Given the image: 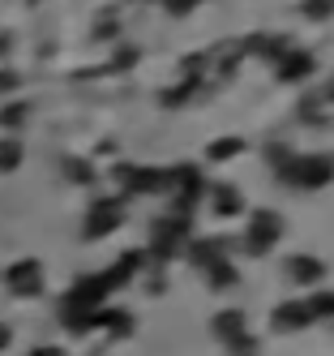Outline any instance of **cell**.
Here are the masks:
<instances>
[{"instance_id": "obj_19", "label": "cell", "mask_w": 334, "mask_h": 356, "mask_svg": "<svg viewBox=\"0 0 334 356\" xmlns=\"http://www.w3.org/2000/svg\"><path fill=\"white\" fill-rule=\"evenodd\" d=\"M322 104H334V78L326 82V90H322Z\"/></svg>"}, {"instance_id": "obj_8", "label": "cell", "mask_w": 334, "mask_h": 356, "mask_svg": "<svg viewBox=\"0 0 334 356\" xmlns=\"http://www.w3.org/2000/svg\"><path fill=\"white\" fill-rule=\"evenodd\" d=\"M120 219H124V207H120V202H94V207H90V219H86V236H108Z\"/></svg>"}, {"instance_id": "obj_2", "label": "cell", "mask_w": 334, "mask_h": 356, "mask_svg": "<svg viewBox=\"0 0 334 356\" xmlns=\"http://www.w3.org/2000/svg\"><path fill=\"white\" fill-rule=\"evenodd\" d=\"M283 215L278 211H270V207H257L253 215H249V232H244V249L253 253V258H266V253L283 241Z\"/></svg>"}, {"instance_id": "obj_11", "label": "cell", "mask_w": 334, "mask_h": 356, "mask_svg": "<svg viewBox=\"0 0 334 356\" xmlns=\"http://www.w3.org/2000/svg\"><path fill=\"white\" fill-rule=\"evenodd\" d=\"M210 207H215L219 219H236V215L244 211V197H240L236 185H215V189H210Z\"/></svg>"}, {"instance_id": "obj_20", "label": "cell", "mask_w": 334, "mask_h": 356, "mask_svg": "<svg viewBox=\"0 0 334 356\" xmlns=\"http://www.w3.org/2000/svg\"><path fill=\"white\" fill-rule=\"evenodd\" d=\"M31 356H65V352H60V348H35Z\"/></svg>"}, {"instance_id": "obj_16", "label": "cell", "mask_w": 334, "mask_h": 356, "mask_svg": "<svg viewBox=\"0 0 334 356\" xmlns=\"http://www.w3.org/2000/svg\"><path fill=\"white\" fill-rule=\"evenodd\" d=\"M300 13H304V17H313V22H322V17H330V13H334V0H304Z\"/></svg>"}, {"instance_id": "obj_14", "label": "cell", "mask_w": 334, "mask_h": 356, "mask_svg": "<svg viewBox=\"0 0 334 356\" xmlns=\"http://www.w3.org/2000/svg\"><path fill=\"white\" fill-rule=\"evenodd\" d=\"M227 352L231 356H257V352H262V343H257V335L249 330V335H240L236 343H227Z\"/></svg>"}, {"instance_id": "obj_17", "label": "cell", "mask_w": 334, "mask_h": 356, "mask_svg": "<svg viewBox=\"0 0 334 356\" xmlns=\"http://www.w3.org/2000/svg\"><path fill=\"white\" fill-rule=\"evenodd\" d=\"M197 5H201V0H163V9H167V13H176V17H185V13H189V9H197Z\"/></svg>"}, {"instance_id": "obj_9", "label": "cell", "mask_w": 334, "mask_h": 356, "mask_svg": "<svg viewBox=\"0 0 334 356\" xmlns=\"http://www.w3.org/2000/svg\"><path fill=\"white\" fill-rule=\"evenodd\" d=\"M9 288L17 292V296H31V292H39L43 288V266L39 262H17V266H9Z\"/></svg>"}, {"instance_id": "obj_3", "label": "cell", "mask_w": 334, "mask_h": 356, "mask_svg": "<svg viewBox=\"0 0 334 356\" xmlns=\"http://www.w3.org/2000/svg\"><path fill=\"white\" fill-rule=\"evenodd\" d=\"M189 241H193V227H189L185 215H167L150 227V253L154 258H172V253L189 249Z\"/></svg>"}, {"instance_id": "obj_5", "label": "cell", "mask_w": 334, "mask_h": 356, "mask_svg": "<svg viewBox=\"0 0 334 356\" xmlns=\"http://www.w3.org/2000/svg\"><path fill=\"white\" fill-rule=\"evenodd\" d=\"M313 69H317V60L308 56V52L287 47V52L274 60V78H278V82H304V78H313Z\"/></svg>"}, {"instance_id": "obj_18", "label": "cell", "mask_w": 334, "mask_h": 356, "mask_svg": "<svg viewBox=\"0 0 334 356\" xmlns=\"http://www.w3.org/2000/svg\"><path fill=\"white\" fill-rule=\"evenodd\" d=\"M69 176L73 181H90V168H82V159H69Z\"/></svg>"}, {"instance_id": "obj_21", "label": "cell", "mask_w": 334, "mask_h": 356, "mask_svg": "<svg viewBox=\"0 0 334 356\" xmlns=\"http://www.w3.org/2000/svg\"><path fill=\"white\" fill-rule=\"evenodd\" d=\"M9 343V326H0V348H5Z\"/></svg>"}, {"instance_id": "obj_13", "label": "cell", "mask_w": 334, "mask_h": 356, "mask_svg": "<svg viewBox=\"0 0 334 356\" xmlns=\"http://www.w3.org/2000/svg\"><path fill=\"white\" fill-rule=\"evenodd\" d=\"M304 305H308V314H313V322H317V318H334V292H330V288H326V292H313Z\"/></svg>"}, {"instance_id": "obj_10", "label": "cell", "mask_w": 334, "mask_h": 356, "mask_svg": "<svg viewBox=\"0 0 334 356\" xmlns=\"http://www.w3.org/2000/svg\"><path fill=\"white\" fill-rule=\"evenodd\" d=\"M201 275H206V284H210L215 292H223V288H236V266L227 262V253H219V258H210V262H201Z\"/></svg>"}, {"instance_id": "obj_7", "label": "cell", "mask_w": 334, "mask_h": 356, "mask_svg": "<svg viewBox=\"0 0 334 356\" xmlns=\"http://www.w3.org/2000/svg\"><path fill=\"white\" fill-rule=\"evenodd\" d=\"M210 330H215V339L227 348V343H236L240 335H249V318H244V309H219L210 318Z\"/></svg>"}, {"instance_id": "obj_4", "label": "cell", "mask_w": 334, "mask_h": 356, "mask_svg": "<svg viewBox=\"0 0 334 356\" xmlns=\"http://www.w3.org/2000/svg\"><path fill=\"white\" fill-rule=\"evenodd\" d=\"M308 322H313V314H308V305H304V300H283L278 309L270 314L274 335H300Z\"/></svg>"}, {"instance_id": "obj_12", "label": "cell", "mask_w": 334, "mask_h": 356, "mask_svg": "<svg viewBox=\"0 0 334 356\" xmlns=\"http://www.w3.org/2000/svg\"><path fill=\"white\" fill-rule=\"evenodd\" d=\"M240 150H244V142H240V138H219V142L206 146V159H210V163H223V159H236Z\"/></svg>"}, {"instance_id": "obj_1", "label": "cell", "mask_w": 334, "mask_h": 356, "mask_svg": "<svg viewBox=\"0 0 334 356\" xmlns=\"http://www.w3.org/2000/svg\"><path fill=\"white\" fill-rule=\"evenodd\" d=\"M278 181L292 189H326L334 181V155H292V163L278 172Z\"/></svg>"}, {"instance_id": "obj_6", "label": "cell", "mask_w": 334, "mask_h": 356, "mask_svg": "<svg viewBox=\"0 0 334 356\" xmlns=\"http://www.w3.org/2000/svg\"><path fill=\"white\" fill-rule=\"evenodd\" d=\"M287 279L300 284V288H317L326 279V262L317 253H296V258H287Z\"/></svg>"}, {"instance_id": "obj_15", "label": "cell", "mask_w": 334, "mask_h": 356, "mask_svg": "<svg viewBox=\"0 0 334 356\" xmlns=\"http://www.w3.org/2000/svg\"><path fill=\"white\" fill-rule=\"evenodd\" d=\"M22 163V142H0V168L13 172Z\"/></svg>"}]
</instances>
